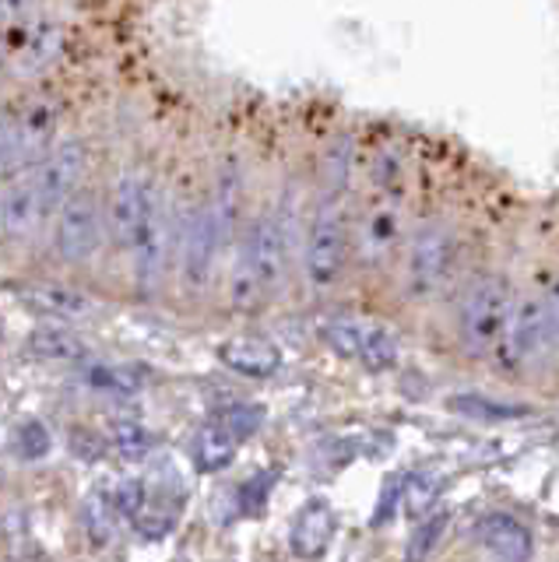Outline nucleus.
Instances as JSON below:
<instances>
[{
  "instance_id": "obj_8",
  "label": "nucleus",
  "mask_w": 559,
  "mask_h": 562,
  "mask_svg": "<svg viewBox=\"0 0 559 562\" xmlns=\"http://www.w3.org/2000/svg\"><path fill=\"white\" fill-rule=\"evenodd\" d=\"M225 236L230 233H225L215 204H204L187 218L183 236H180V274H183L187 289L208 285V278H212V268H215V257L225 246Z\"/></svg>"
},
{
  "instance_id": "obj_1",
  "label": "nucleus",
  "mask_w": 559,
  "mask_h": 562,
  "mask_svg": "<svg viewBox=\"0 0 559 562\" xmlns=\"http://www.w3.org/2000/svg\"><path fill=\"white\" fill-rule=\"evenodd\" d=\"M113 239L134 254V278L145 295L159 289L169 260V218L159 190L142 176H124L113 190Z\"/></svg>"
},
{
  "instance_id": "obj_6",
  "label": "nucleus",
  "mask_w": 559,
  "mask_h": 562,
  "mask_svg": "<svg viewBox=\"0 0 559 562\" xmlns=\"http://www.w3.org/2000/svg\"><path fill=\"white\" fill-rule=\"evenodd\" d=\"M458 263V239L447 225L426 222L405 243V289L415 299H433L447 289Z\"/></svg>"
},
{
  "instance_id": "obj_18",
  "label": "nucleus",
  "mask_w": 559,
  "mask_h": 562,
  "mask_svg": "<svg viewBox=\"0 0 559 562\" xmlns=\"http://www.w3.org/2000/svg\"><path fill=\"white\" fill-rule=\"evenodd\" d=\"M239 443H243V439L230 426H225L222 418H215V422H208V426L198 429L194 447H190V457H194L198 471L212 474V471H222L225 464L233 461V453H236Z\"/></svg>"
},
{
  "instance_id": "obj_17",
  "label": "nucleus",
  "mask_w": 559,
  "mask_h": 562,
  "mask_svg": "<svg viewBox=\"0 0 559 562\" xmlns=\"http://www.w3.org/2000/svg\"><path fill=\"white\" fill-rule=\"evenodd\" d=\"M43 211H46V204L40 198L36 180H19L4 198H0V215H4L8 236H29L32 228L40 225Z\"/></svg>"
},
{
  "instance_id": "obj_26",
  "label": "nucleus",
  "mask_w": 559,
  "mask_h": 562,
  "mask_svg": "<svg viewBox=\"0 0 559 562\" xmlns=\"http://www.w3.org/2000/svg\"><path fill=\"white\" fill-rule=\"evenodd\" d=\"M450 408H458L465 415H476V418H511V415H524V408H514V404H496L493 397H479V394H461L458 401H450Z\"/></svg>"
},
{
  "instance_id": "obj_5",
  "label": "nucleus",
  "mask_w": 559,
  "mask_h": 562,
  "mask_svg": "<svg viewBox=\"0 0 559 562\" xmlns=\"http://www.w3.org/2000/svg\"><path fill=\"white\" fill-rule=\"evenodd\" d=\"M321 341L335 356L362 366L366 373H391L401 362V338L377 321L362 316H331L321 324Z\"/></svg>"
},
{
  "instance_id": "obj_13",
  "label": "nucleus",
  "mask_w": 559,
  "mask_h": 562,
  "mask_svg": "<svg viewBox=\"0 0 559 562\" xmlns=\"http://www.w3.org/2000/svg\"><path fill=\"white\" fill-rule=\"evenodd\" d=\"M81 172H85V148L81 145H60L54 155H46L43 158V169L32 176L40 187V198L46 207H54V204H64L67 198L75 193L78 180H81Z\"/></svg>"
},
{
  "instance_id": "obj_29",
  "label": "nucleus",
  "mask_w": 559,
  "mask_h": 562,
  "mask_svg": "<svg viewBox=\"0 0 559 562\" xmlns=\"http://www.w3.org/2000/svg\"><path fill=\"white\" fill-rule=\"evenodd\" d=\"M447 531V514L440 509V514H433L423 527L415 531V538H412V549H409V555L412 559H418V555H429L433 552V544L440 541V535Z\"/></svg>"
},
{
  "instance_id": "obj_2",
  "label": "nucleus",
  "mask_w": 559,
  "mask_h": 562,
  "mask_svg": "<svg viewBox=\"0 0 559 562\" xmlns=\"http://www.w3.org/2000/svg\"><path fill=\"white\" fill-rule=\"evenodd\" d=\"M289 271V233L275 215L257 218L239 239V254L230 278V303L239 313L268 306V299L282 289Z\"/></svg>"
},
{
  "instance_id": "obj_32",
  "label": "nucleus",
  "mask_w": 559,
  "mask_h": 562,
  "mask_svg": "<svg viewBox=\"0 0 559 562\" xmlns=\"http://www.w3.org/2000/svg\"><path fill=\"white\" fill-rule=\"evenodd\" d=\"M29 4H32V0H0V11H4V14H25Z\"/></svg>"
},
{
  "instance_id": "obj_12",
  "label": "nucleus",
  "mask_w": 559,
  "mask_h": 562,
  "mask_svg": "<svg viewBox=\"0 0 559 562\" xmlns=\"http://www.w3.org/2000/svg\"><path fill=\"white\" fill-rule=\"evenodd\" d=\"M471 538H476L482 552L496 559H532V531L511 514H482L471 527Z\"/></svg>"
},
{
  "instance_id": "obj_22",
  "label": "nucleus",
  "mask_w": 559,
  "mask_h": 562,
  "mask_svg": "<svg viewBox=\"0 0 559 562\" xmlns=\"http://www.w3.org/2000/svg\"><path fill=\"white\" fill-rule=\"evenodd\" d=\"M89 383L96 391L131 397L148 383V369L145 366H96V369H89Z\"/></svg>"
},
{
  "instance_id": "obj_19",
  "label": "nucleus",
  "mask_w": 559,
  "mask_h": 562,
  "mask_svg": "<svg viewBox=\"0 0 559 562\" xmlns=\"http://www.w3.org/2000/svg\"><path fill=\"white\" fill-rule=\"evenodd\" d=\"M29 348L36 351L40 359H54V362H78L89 356V348L78 338L75 330H67L60 324H46V327H36L29 338Z\"/></svg>"
},
{
  "instance_id": "obj_16",
  "label": "nucleus",
  "mask_w": 559,
  "mask_h": 562,
  "mask_svg": "<svg viewBox=\"0 0 559 562\" xmlns=\"http://www.w3.org/2000/svg\"><path fill=\"white\" fill-rule=\"evenodd\" d=\"M60 53V29L57 25H25L19 29V35L11 40V57L19 64L22 75H40L49 64L57 60Z\"/></svg>"
},
{
  "instance_id": "obj_34",
  "label": "nucleus",
  "mask_w": 559,
  "mask_h": 562,
  "mask_svg": "<svg viewBox=\"0 0 559 562\" xmlns=\"http://www.w3.org/2000/svg\"><path fill=\"white\" fill-rule=\"evenodd\" d=\"M0 338H4V321H0Z\"/></svg>"
},
{
  "instance_id": "obj_20",
  "label": "nucleus",
  "mask_w": 559,
  "mask_h": 562,
  "mask_svg": "<svg viewBox=\"0 0 559 562\" xmlns=\"http://www.w3.org/2000/svg\"><path fill=\"white\" fill-rule=\"evenodd\" d=\"M25 303L43 313V316H85L92 310V299L81 295L75 289H64V285H40V289H29Z\"/></svg>"
},
{
  "instance_id": "obj_33",
  "label": "nucleus",
  "mask_w": 559,
  "mask_h": 562,
  "mask_svg": "<svg viewBox=\"0 0 559 562\" xmlns=\"http://www.w3.org/2000/svg\"><path fill=\"white\" fill-rule=\"evenodd\" d=\"M0 233H4V215H0Z\"/></svg>"
},
{
  "instance_id": "obj_25",
  "label": "nucleus",
  "mask_w": 559,
  "mask_h": 562,
  "mask_svg": "<svg viewBox=\"0 0 559 562\" xmlns=\"http://www.w3.org/2000/svg\"><path fill=\"white\" fill-rule=\"evenodd\" d=\"M49 443H54V439H49L46 426L36 418H29L14 429V453H19L22 461H40V457L49 453Z\"/></svg>"
},
{
  "instance_id": "obj_27",
  "label": "nucleus",
  "mask_w": 559,
  "mask_h": 562,
  "mask_svg": "<svg viewBox=\"0 0 559 562\" xmlns=\"http://www.w3.org/2000/svg\"><path fill=\"white\" fill-rule=\"evenodd\" d=\"M225 426H230L239 439H247L260 429V422H265V408H257V404H230L222 415H219Z\"/></svg>"
},
{
  "instance_id": "obj_7",
  "label": "nucleus",
  "mask_w": 559,
  "mask_h": 562,
  "mask_svg": "<svg viewBox=\"0 0 559 562\" xmlns=\"http://www.w3.org/2000/svg\"><path fill=\"white\" fill-rule=\"evenodd\" d=\"M493 356H496V366L503 369V373H524V369H532L535 362L552 356L541 295L514 299V310H511V316H506V327L500 334Z\"/></svg>"
},
{
  "instance_id": "obj_3",
  "label": "nucleus",
  "mask_w": 559,
  "mask_h": 562,
  "mask_svg": "<svg viewBox=\"0 0 559 562\" xmlns=\"http://www.w3.org/2000/svg\"><path fill=\"white\" fill-rule=\"evenodd\" d=\"M353 257V225L335 198L321 201L303 239V278L310 292H331L342 281Z\"/></svg>"
},
{
  "instance_id": "obj_15",
  "label": "nucleus",
  "mask_w": 559,
  "mask_h": 562,
  "mask_svg": "<svg viewBox=\"0 0 559 562\" xmlns=\"http://www.w3.org/2000/svg\"><path fill=\"white\" fill-rule=\"evenodd\" d=\"M335 509H331L324 499H310L300 514L292 520V552L303 555V559H313V555H324V549L331 544V535H335Z\"/></svg>"
},
{
  "instance_id": "obj_31",
  "label": "nucleus",
  "mask_w": 559,
  "mask_h": 562,
  "mask_svg": "<svg viewBox=\"0 0 559 562\" xmlns=\"http://www.w3.org/2000/svg\"><path fill=\"white\" fill-rule=\"evenodd\" d=\"M71 450H75V457H85V461H96V457L107 453V443H102L99 436H92L89 429H81V432L71 436Z\"/></svg>"
},
{
  "instance_id": "obj_9",
  "label": "nucleus",
  "mask_w": 559,
  "mask_h": 562,
  "mask_svg": "<svg viewBox=\"0 0 559 562\" xmlns=\"http://www.w3.org/2000/svg\"><path fill=\"white\" fill-rule=\"evenodd\" d=\"M401 250V207L394 201H377L353 225V257L362 268H388Z\"/></svg>"
},
{
  "instance_id": "obj_14",
  "label": "nucleus",
  "mask_w": 559,
  "mask_h": 562,
  "mask_svg": "<svg viewBox=\"0 0 559 562\" xmlns=\"http://www.w3.org/2000/svg\"><path fill=\"white\" fill-rule=\"evenodd\" d=\"M219 362L239 376L268 380L282 369V351H278L271 341H260V338H233V341L219 345Z\"/></svg>"
},
{
  "instance_id": "obj_24",
  "label": "nucleus",
  "mask_w": 559,
  "mask_h": 562,
  "mask_svg": "<svg viewBox=\"0 0 559 562\" xmlns=\"http://www.w3.org/2000/svg\"><path fill=\"white\" fill-rule=\"evenodd\" d=\"M113 447L124 453L127 461H142V457H148V450H152V436L145 432L142 422L120 418V422H113Z\"/></svg>"
},
{
  "instance_id": "obj_21",
  "label": "nucleus",
  "mask_w": 559,
  "mask_h": 562,
  "mask_svg": "<svg viewBox=\"0 0 559 562\" xmlns=\"http://www.w3.org/2000/svg\"><path fill=\"white\" fill-rule=\"evenodd\" d=\"M177 517H180V503H172L169 496H152L148 492L142 514L134 517V531L145 541H163L172 527H177Z\"/></svg>"
},
{
  "instance_id": "obj_28",
  "label": "nucleus",
  "mask_w": 559,
  "mask_h": 562,
  "mask_svg": "<svg viewBox=\"0 0 559 562\" xmlns=\"http://www.w3.org/2000/svg\"><path fill=\"white\" fill-rule=\"evenodd\" d=\"M116 509H120V517H137L142 514V506H145V499H148V485L142 482V479H124L116 485Z\"/></svg>"
},
{
  "instance_id": "obj_10",
  "label": "nucleus",
  "mask_w": 559,
  "mask_h": 562,
  "mask_svg": "<svg viewBox=\"0 0 559 562\" xmlns=\"http://www.w3.org/2000/svg\"><path fill=\"white\" fill-rule=\"evenodd\" d=\"M57 134L54 105H32L19 123L0 134V166H32L49 155V140Z\"/></svg>"
},
{
  "instance_id": "obj_23",
  "label": "nucleus",
  "mask_w": 559,
  "mask_h": 562,
  "mask_svg": "<svg viewBox=\"0 0 559 562\" xmlns=\"http://www.w3.org/2000/svg\"><path fill=\"white\" fill-rule=\"evenodd\" d=\"M116 514L120 509H116V499H110V492H102V488L89 492V499H85V506H81V520H85V531H89V538L96 544L113 541Z\"/></svg>"
},
{
  "instance_id": "obj_30",
  "label": "nucleus",
  "mask_w": 559,
  "mask_h": 562,
  "mask_svg": "<svg viewBox=\"0 0 559 562\" xmlns=\"http://www.w3.org/2000/svg\"><path fill=\"white\" fill-rule=\"evenodd\" d=\"M541 306H546V327H549V348L552 356H559V281L546 289L541 295Z\"/></svg>"
},
{
  "instance_id": "obj_4",
  "label": "nucleus",
  "mask_w": 559,
  "mask_h": 562,
  "mask_svg": "<svg viewBox=\"0 0 559 562\" xmlns=\"http://www.w3.org/2000/svg\"><path fill=\"white\" fill-rule=\"evenodd\" d=\"M514 285L503 274H479L458 303V334L468 356H489L514 310Z\"/></svg>"
},
{
  "instance_id": "obj_11",
  "label": "nucleus",
  "mask_w": 559,
  "mask_h": 562,
  "mask_svg": "<svg viewBox=\"0 0 559 562\" xmlns=\"http://www.w3.org/2000/svg\"><path fill=\"white\" fill-rule=\"evenodd\" d=\"M102 239V222H99V204L92 193H71L60 207V225H57V246L60 257L81 263L96 254V246Z\"/></svg>"
}]
</instances>
